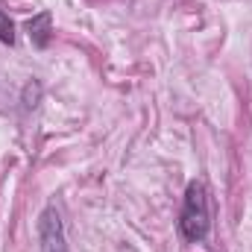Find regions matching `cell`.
Returning <instances> with one entry per match:
<instances>
[{
  "instance_id": "1",
  "label": "cell",
  "mask_w": 252,
  "mask_h": 252,
  "mask_svg": "<svg viewBox=\"0 0 252 252\" xmlns=\"http://www.w3.org/2000/svg\"><path fill=\"white\" fill-rule=\"evenodd\" d=\"M211 229V202L208 188L202 182H190L185 190V202L179 211V232L188 244H199Z\"/></svg>"
},
{
  "instance_id": "2",
  "label": "cell",
  "mask_w": 252,
  "mask_h": 252,
  "mask_svg": "<svg viewBox=\"0 0 252 252\" xmlns=\"http://www.w3.org/2000/svg\"><path fill=\"white\" fill-rule=\"evenodd\" d=\"M38 241L41 252H70L67 250V238H64V223L56 205H47L38 217Z\"/></svg>"
},
{
  "instance_id": "3",
  "label": "cell",
  "mask_w": 252,
  "mask_h": 252,
  "mask_svg": "<svg viewBox=\"0 0 252 252\" xmlns=\"http://www.w3.org/2000/svg\"><path fill=\"white\" fill-rule=\"evenodd\" d=\"M50 24H53V15L50 12H41V15H35L30 24H27V30H30V38H32V44L35 47H47L50 44Z\"/></svg>"
},
{
  "instance_id": "4",
  "label": "cell",
  "mask_w": 252,
  "mask_h": 252,
  "mask_svg": "<svg viewBox=\"0 0 252 252\" xmlns=\"http://www.w3.org/2000/svg\"><path fill=\"white\" fill-rule=\"evenodd\" d=\"M0 41L3 44H15V24H12V18L0 9Z\"/></svg>"
}]
</instances>
